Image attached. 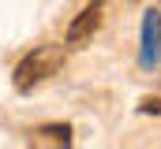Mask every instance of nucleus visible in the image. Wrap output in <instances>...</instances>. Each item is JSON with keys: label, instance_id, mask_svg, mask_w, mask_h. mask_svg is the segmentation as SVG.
Masks as SVG:
<instances>
[{"label": "nucleus", "instance_id": "1", "mask_svg": "<svg viewBox=\"0 0 161 149\" xmlns=\"http://www.w3.org/2000/svg\"><path fill=\"white\" fill-rule=\"evenodd\" d=\"M60 64H64V49H56V45H45V49H34L19 67H15V90L19 93H30L34 86H41L49 74L60 71Z\"/></svg>", "mask_w": 161, "mask_h": 149}, {"label": "nucleus", "instance_id": "2", "mask_svg": "<svg viewBox=\"0 0 161 149\" xmlns=\"http://www.w3.org/2000/svg\"><path fill=\"white\" fill-rule=\"evenodd\" d=\"M101 15H105V0H90V4L79 11V19L68 26V45H82V41H90L94 30L101 26Z\"/></svg>", "mask_w": 161, "mask_h": 149}, {"label": "nucleus", "instance_id": "3", "mask_svg": "<svg viewBox=\"0 0 161 149\" xmlns=\"http://www.w3.org/2000/svg\"><path fill=\"white\" fill-rule=\"evenodd\" d=\"M161 60V15L158 11H146L142 15V49H139V64L142 67H154Z\"/></svg>", "mask_w": 161, "mask_h": 149}, {"label": "nucleus", "instance_id": "4", "mask_svg": "<svg viewBox=\"0 0 161 149\" xmlns=\"http://www.w3.org/2000/svg\"><path fill=\"white\" fill-rule=\"evenodd\" d=\"M38 138H45V142H60V146H68L71 142V127L68 123H53V127H41Z\"/></svg>", "mask_w": 161, "mask_h": 149}, {"label": "nucleus", "instance_id": "5", "mask_svg": "<svg viewBox=\"0 0 161 149\" xmlns=\"http://www.w3.org/2000/svg\"><path fill=\"white\" fill-rule=\"evenodd\" d=\"M139 112H146V116H161V97H142Z\"/></svg>", "mask_w": 161, "mask_h": 149}]
</instances>
